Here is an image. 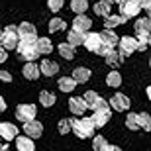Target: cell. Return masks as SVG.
Segmentation results:
<instances>
[{
    "mask_svg": "<svg viewBox=\"0 0 151 151\" xmlns=\"http://www.w3.org/2000/svg\"><path fill=\"white\" fill-rule=\"evenodd\" d=\"M96 98H98V94H96L94 90H86V92H84V96H83V100H84V104H86V108H92V104H94Z\"/></svg>",
    "mask_w": 151,
    "mask_h": 151,
    "instance_id": "8d00e7d4",
    "label": "cell"
},
{
    "mask_svg": "<svg viewBox=\"0 0 151 151\" xmlns=\"http://www.w3.org/2000/svg\"><path fill=\"white\" fill-rule=\"evenodd\" d=\"M67 43L71 45V47H78V45L84 43V34H78V32H75V29H71L67 34Z\"/></svg>",
    "mask_w": 151,
    "mask_h": 151,
    "instance_id": "83f0119b",
    "label": "cell"
},
{
    "mask_svg": "<svg viewBox=\"0 0 151 151\" xmlns=\"http://www.w3.org/2000/svg\"><path fill=\"white\" fill-rule=\"evenodd\" d=\"M35 116H37V108L34 106V104H18L16 108V118L20 120V122H29V120H35Z\"/></svg>",
    "mask_w": 151,
    "mask_h": 151,
    "instance_id": "277c9868",
    "label": "cell"
},
{
    "mask_svg": "<svg viewBox=\"0 0 151 151\" xmlns=\"http://www.w3.org/2000/svg\"><path fill=\"white\" fill-rule=\"evenodd\" d=\"M92 10H94V14H96V16L106 18L108 14H112V6L108 4L106 0H98V2L94 4V8H92Z\"/></svg>",
    "mask_w": 151,
    "mask_h": 151,
    "instance_id": "d4e9b609",
    "label": "cell"
},
{
    "mask_svg": "<svg viewBox=\"0 0 151 151\" xmlns=\"http://www.w3.org/2000/svg\"><path fill=\"white\" fill-rule=\"evenodd\" d=\"M135 39H137V41H143V43H149L151 35L149 34H137V37H135Z\"/></svg>",
    "mask_w": 151,
    "mask_h": 151,
    "instance_id": "b9f144b4",
    "label": "cell"
},
{
    "mask_svg": "<svg viewBox=\"0 0 151 151\" xmlns=\"http://www.w3.org/2000/svg\"><path fill=\"white\" fill-rule=\"evenodd\" d=\"M106 145H108V141H106L104 135H94V137H92V149H94V151L104 149Z\"/></svg>",
    "mask_w": 151,
    "mask_h": 151,
    "instance_id": "e575fe53",
    "label": "cell"
},
{
    "mask_svg": "<svg viewBox=\"0 0 151 151\" xmlns=\"http://www.w3.org/2000/svg\"><path fill=\"white\" fill-rule=\"evenodd\" d=\"M65 20L63 18H53V20H49V26H47V29H49V34H55V32H61V29H65Z\"/></svg>",
    "mask_w": 151,
    "mask_h": 151,
    "instance_id": "f546056e",
    "label": "cell"
},
{
    "mask_svg": "<svg viewBox=\"0 0 151 151\" xmlns=\"http://www.w3.org/2000/svg\"><path fill=\"white\" fill-rule=\"evenodd\" d=\"M118 45H120V55L122 57H129L135 51L137 41H135V37H132V35H124V37L118 39Z\"/></svg>",
    "mask_w": 151,
    "mask_h": 151,
    "instance_id": "52a82bcc",
    "label": "cell"
},
{
    "mask_svg": "<svg viewBox=\"0 0 151 151\" xmlns=\"http://www.w3.org/2000/svg\"><path fill=\"white\" fill-rule=\"evenodd\" d=\"M120 16L124 18V20H129V18H135L137 14H139V6L135 4V2H128V0H122L120 2Z\"/></svg>",
    "mask_w": 151,
    "mask_h": 151,
    "instance_id": "ba28073f",
    "label": "cell"
},
{
    "mask_svg": "<svg viewBox=\"0 0 151 151\" xmlns=\"http://www.w3.org/2000/svg\"><path fill=\"white\" fill-rule=\"evenodd\" d=\"M57 51H59V55H61L63 59H67V61L75 59V47H71V45H69L67 41H63V43H59Z\"/></svg>",
    "mask_w": 151,
    "mask_h": 151,
    "instance_id": "4316f807",
    "label": "cell"
},
{
    "mask_svg": "<svg viewBox=\"0 0 151 151\" xmlns=\"http://www.w3.org/2000/svg\"><path fill=\"white\" fill-rule=\"evenodd\" d=\"M137 122H139V128H143L145 132H149V129H151V118H149V114H147V112L137 114Z\"/></svg>",
    "mask_w": 151,
    "mask_h": 151,
    "instance_id": "d6a6232c",
    "label": "cell"
},
{
    "mask_svg": "<svg viewBox=\"0 0 151 151\" xmlns=\"http://www.w3.org/2000/svg\"><path fill=\"white\" fill-rule=\"evenodd\" d=\"M4 32H8V34H14V35H18V26H16V24H10V26H6V28H4Z\"/></svg>",
    "mask_w": 151,
    "mask_h": 151,
    "instance_id": "7bdbcfd3",
    "label": "cell"
},
{
    "mask_svg": "<svg viewBox=\"0 0 151 151\" xmlns=\"http://www.w3.org/2000/svg\"><path fill=\"white\" fill-rule=\"evenodd\" d=\"M57 132H59L61 135H67L69 132H71V120H69V118L59 120V124H57Z\"/></svg>",
    "mask_w": 151,
    "mask_h": 151,
    "instance_id": "836d02e7",
    "label": "cell"
},
{
    "mask_svg": "<svg viewBox=\"0 0 151 151\" xmlns=\"http://www.w3.org/2000/svg\"><path fill=\"white\" fill-rule=\"evenodd\" d=\"M0 151H8V145H0Z\"/></svg>",
    "mask_w": 151,
    "mask_h": 151,
    "instance_id": "c3c4849f",
    "label": "cell"
},
{
    "mask_svg": "<svg viewBox=\"0 0 151 151\" xmlns=\"http://www.w3.org/2000/svg\"><path fill=\"white\" fill-rule=\"evenodd\" d=\"M57 86H59L61 92H73V90L77 88V83H75L71 77H61L57 81Z\"/></svg>",
    "mask_w": 151,
    "mask_h": 151,
    "instance_id": "603a6c76",
    "label": "cell"
},
{
    "mask_svg": "<svg viewBox=\"0 0 151 151\" xmlns=\"http://www.w3.org/2000/svg\"><path fill=\"white\" fill-rule=\"evenodd\" d=\"M18 45V35L14 34H8V32H0V47L4 51H10V49H16Z\"/></svg>",
    "mask_w": 151,
    "mask_h": 151,
    "instance_id": "7c38bea8",
    "label": "cell"
},
{
    "mask_svg": "<svg viewBox=\"0 0 151 151\" xmlns=\"http://www.w3.org/2000/svg\"><path fill=\"white\" fill-rule=\"evenodd\" d=\"M128 2H135V4H137V0H128Z\"/></svg>",
    "mask_w": 151,
    "mask_h": 151,
    "instance_id": "681fc988",
    "label": "cell"
},
{
    "mask_svg": "<svg viewBox=\"0 0 151 151\" xmlns=\"http://www.w3.org/2000/svg\"><path fill=\"white\" fill-rule=\"evenodd\" d=\"M126 22L120 14H108L106 18H104V29H114L116 26H122V24Z\"/></svg>",
    "mask_w": 151,
    "mask_h": 151,
    "instance_id": "7402d4cb",
    "label": "cell"
},
{
    "mask_svg": "<svg viewBox=\"0 0 151 151\" xmlns=\"http://www.w3.org/2000/svg\"><path fill=\"white\" fill-rule=\"evenodd\" d=\"M134 29H135V35L137 34H149L151 32V20L149 18H137L134 24Z\"/></svg>",
    "mask_w": 151,
    "mask_h": 151,
    "instance_id": "44dd1931",
    "label": "cell"
},
{
    "mask_svg": "<svg viewBox=\"0 0 151 151\" xmlns=\"http://www.w3.org/2000/svg\"><path fill=\"white\" fill-rule=\"evenodd\" d=\"M16 135H18V128L12 122H0V137L4 141L16 139Z\"/></svg>",
    "mask_w": 151,
    "mask_h": 151,
    "instance_id": "8fae6325",
    "label": "cell"
},
{
    "mask_svg": "<svg viewBox=\"0 0 151 151\" xmlns=\"http://www.w3.org/2000/svg\"><path fill=\"white\" fill-rule=\"evenodd\" d=\"M90 28H92V20L84 14H78L73 20V29L78 34H86V32H90Z\"/></svg>",
    "mask_w": 151,
    "mask_h": 151,
    "instance_id": "9c48e42d",
    "label": "cell"
},
{
    "mask_svg": "<svg viewBox=\"0 0 151 151\" xmlns=\"http://www.w3.org/2000/svg\"><path fill=\"white\" fill-rule=\"evenodd\" d=\"M100 151H122V147H118V145H110V143H108V145L104 147V149H100Z\"/></svg>",
    "mask_w": 151,
    "mask_h": 151,
    "instance_id": "f6af8a7d",
    "label": "cell"
},
{
    "mask_svg": "<svg viewBox=\"0 0 151 151\" xmlns=\"http://www.w3.org/2000/svg\"><path fill=\"white\" fill-rule=\"evenodd\" d=\"M106 84L110 88H120V86H122V75L118 73L116 69H112V71L106 75Z\"/></svg>",
    "mask_w": 151,
    "mask_h": 151,
    "instance_id": "cb8c5ba5",
    "label": "cell"
},
{
    "mask_svg": "<svg viewBox=\"0 0 151 151\" xmlns=\"http://www.w3.org/2000/svg\"><path fill=\"white\" fill-rule=\"evenodd\" d=\"M108 100H104V98H102V96H98V98H96L94 100V104H92V108H90V110H92V112H100V110H108Z\"/></svg>",
    "mask_w": 151,
    "mask_h": 151,
    "instance_id": "d590c367",
    "label": "cell"
},
{
    "mask_svg": "<svg viewBox=\"0 0 151 151\" xmlns=\"http://www.w3.org/2000/svg\"><path fill=\"white\" fill-rule=\"evenodd\" d=\"M112 118V110L108 108V110H100V112H94L92 116H90V122H92V126H94V129L98 128H104L108 124V120Z\"/></svg>",
    "mask_w": 151,
    "mask_h": 151,
    "instance_id": "30bf717a",
    "label": "cell"
},
{
    "mask_svg": "<svg viewBox=\"0 0 151 151\" xmlns=\"http://www.w3.org/2000/svg\"><path fill=\"white\" fill-rule=\"evenodd\" d=\"M106 2H108V4H110V6H112V4H120L122 0H106Z\"/></svg>",
    "mask_w": 151,
    "mask_h": 151,
    "instance_id": "7dc6e473",
    "label": "cell"
},
{
    "mask_svg": "<svg viewBox=\"0 0 151 151\" xmlns=\"http://www.w3.org/2000/svg\"><path fill=\"white\" fill-rule=\"evenodd\" d=\"M71 10L75 14H84V12L88 10V0H71Z\"/></svg>",
    "mask_w": 151,
    "mask_h": 151,
    "instance_id": "f1b7e54d",
    "label": "cell"
},
{
    "mask_svg": "<svg viewBox=\"0 0 151 151\" xmlns=\"http://www.w3.org/2000/svg\"><path fill=\"white\" fill-rule=\"evenodd\" d=\"M6 59H8V51H4L2 47H0V65L6 63Z\"/></svg>",
    "mask_w": 151,
    "mask_h": 151,
    "instance_id": "ee69618b",
    "label": "cell"
},
{
    "mask_svg": "<svg viewBox=\"0 0 151 151\" xmlns=\"http://www.w3.org/2000/svg\"><path fill=\"white\" fill-rule=\"evenodd\" d=\"M24 134L28 135L29 139H37L43 135V124L37 122V120H29V122L24 124Z\"/></svg>",
    "mask_w": 151,
    "mask_h": 151,
    "instance_id": "8992f818",
    "label": "cell"
},
{
    "mask_svg": "<svg viewBox=\"0 0 151 151\" xmlns=\"http://www.w3.org/2000/svg\"><path fill=\"white\" fill-rule=\"evenodd\" d=\"M126 128L132 129V132L139 129V122H137V114L135 112H128V116H126Z\"/></svg>",
    "mask_w": 151,
    "mask_h": 151,
    "instance_id": "1f68e13d",
    "label": "cell"
},
{
    "mask_svg": "<svg viewBox=\"0 0 151 151\" xmlns=\"http://www.w3.org/2000/svg\"><path fill=\"white\" fill-rule=\"evenodd\" d=\"M39 73L45 75V77H55L59 73V65L55 61H49V59H43L41 65H39Z\"/></svg>",
    "mask_w": 151,
    "mask_h": 151,
    "instance_id": "9a60e30c",
    "label": "cell"
},
{
    "mask_svg": "<svg viewBox=\"0 0 151 151\" xmlns=\"http://www.w3.org/2000/svg\"><path fill=\"white\" fill-rule=\"evenodd\" d=\"M37 28H35L34 24L29 22H22L18 26V39L20 41H26V43H35V39H37Z\"/></svg>",
    "mask_w": 151,
    "mask_h": 151,
    "instance_id": "7a4b0ae2",
    "label": "cell"
},
{
    "mask_svg": "<svg viewBox=\"0 0 151 151\" xmlns=\"http://www.w3.org/2000/svg\"><path fill=\"white\" fill-rule=\"evenodd\" d=\"M108 106H110V110H116V112H126L132 106V102H129V98L124 92H116L112 96V100L108 102Z\"/></svg>",
    "mask_w": 151,
    "mask_h": 151,
    "instance_id": "5b68a950",
    "label": "cell"
},
{
    "mask_svg": "<svg viewBox=\"0 0 151 151\" xmlns=\"http://www.w3.org/2000/svg\"><path fill=\"white\" fill-rule=\"evenodd\" d=\"M34 47H35V51H37L39 55H49L51 51H53V43L49 41V37H37Z\"/></svg>",
    "mask_w": 151,
    "mask_h": 151,
    "instance_id": "2e32d148",
    "label": "cell"
},
{
    "mask_svg": "<svg viewBox=\"0 0 151 151\" xmlns=\"http://www.w3.org/2000/svg\"><path fill=\"white\" fill-rule=\"evenodd\" d=\"M110 51H114L112 47H110V45H104V43H100V47L96 49V55H102V57H106L108 53H110Z\"/></svg>",
    "mask_w": 151,
    "mask_h": 151,
    "instance_id": "f35d334b",
    "label": "cell"
},
{
    "mask_svg": "<svg viewBox=\"0 0 151 151\" xmlns=\"http://www.w3.org/2000/svg\"><path fill=\"white\" fill-rule=\"evenodd\" d=\"M69 110L75 114V116H83L84 112H86V104H84L83 96H73L71 100H69Z\"/></svg>",
    "mask_w": 151,
    "mask_h": 151,
    "instance_id": "5bb4252c",
    "label": "cell"
},
{
    "mask_svg": "<svg viewBox=\"0 0 151 151\" xmlns=\"http://www.w3.org/2000/svg\"><path fill=\"white\" fill-rule=\"evenodd\" d=\"M100 35L96 34V32H86V34H84V47H86V49L88 51H92V53H96V49H98V47H100Z\"/></svg>",
    "mask_w": 151,
    "mask_h": 151,
    "instance_id": "4fadbf2b",
    "label": "cell"
},
{
    "mask_svg": "<svg viewBox=\"0 0 151 151\" xmlns=\"http://www.w3.org/2000/svg\"><path fill=\"white\" fill-rule=\"evenodd\" d=\"M55 102H57V96L53 94V92H49V90H41V92H39V104H41V106L51 108Z\"/></svg>",
    "mask_w": 151,
    "mask_h": 151,
    "instance_id": "484cf974",
    "label": "cell"
},
{
    "mask_svg": "<svg viewBox=\"0 0 151 151\" xmlns=\"http://www.w3.org/2000/svg\"><path fill=\"white\" fill-rule=\"evenodd\" d=\"M22 73H24V77L28 78V81H37V78L41 77V73H39V65H35V61L34 63H26L24 69H22Z\"/></svg>",
    "mask_w": 151,
    "mask_h": 151,
    "instance_id": "ac0fdd59",
    "label": "cell"
},
{
    "mask_svg": "<svg viewBox=\"0 0 151 151\" xmlns=\"http://www.w3.org/2000/svg\"><path fill=\"white\" fill-rule=\"evenodd\" d=\"M98 35H100V41H102V43H104V45H110L112 49L118 45V39H120L116 35V32H114V29H104V32H102V34H98Z\"/></svg>",
    "mask_w": 151,
    "mask_h": 151,
    "instance_id": "d6986e66",
    "label": "cell"
},
{
    "mask_svg": "<svg viewBox=\"0 0 151 151\" xmlns=\"http://www.w3.org/2000/svg\"><path fill=\"white\" fill-rule=\"evenodd\" d=\"M90 75H92V73H90V69H86V67H77V69L73 71V77H71V78H73L77 84H78V83L84 84V83L90 78Z\"/></svg>",
    "mask_w": 151,
    "mask_h": 151,
    "instance_id": "ffe728a7",
    "label": "cell"
},
{
    "mask_svg": "<svg viewBox=\"0 0 151 151\" xmlns=\"http://www.w3.org/2000/svg\"><path fill=\"white\" fill-rule=\"evenodd\" d=\"M16 151H35L34 139H29L28 135H16Z\"/></svg>",
    "mask_w": 151,
    "mask_h": 151,
    "instance_id": "e0dca14e",
    "label": "cell"
},
{
    "mask_svg": "<svg viewBox=\"0 0 151 151\" xmlns=\"http://www.w3.org/2000/svg\"><path fill=\"white\" fill-rule=\"evenodd\" d=\"M4 110H6V100L0 96V112H4Z\"/></svg>",
    "mask_w": 151,
    "mask_h": 151,
    "instance_id": "bcb514c9",
    "label": "cell"
},
{
    "mask_svg": "<svg viewBox=\"0 0 151 151\" xmlns=\"http://www.w3.org/2000/svg\"><path fill=\"white\" fill-rule=\"evenodd\" d=\"M69 120H71V132H73L77 137L86 139V137H92V135H94V126L90 122V118L81 116L78 120H75V118H69Z\"/></svg>",
    "mask_w": 151,
    "mask_h": 151,
    "instance_id": "6da1fadb",
    "label": "cell"
},
{
    "mask_svg": "<svg viewBox=\"0 0 151 151\" xmlns=\"http://www.w3.org/2000/svg\"><path fill=\"white\" fill-rule=\"evenodd\" d=\"M106 63L110 65V67L116 69V67H120V65L124 63V57L120 55V53H116V51H110V53L106 55Z\"/></svg>",
    "mask_w": 151,
    "mask_h": 151,
    "instance_id": "4dcf8cb0",
    "label": "cell"
},
{
    "mask_svg": "<svg viewBox=\"0 0 151 151\" xmlns=\"http://www.w3.org/2000/svg\"><path fill=\"white\" fill-rule=\"evenodd\" d=\"M0 81L2 83H12V75L8 71H0Z\"/></svg>",
    "mask_w": 151,
    "mask_h": 151,
    "instance_id": "60d3db41",
    "label": "cell"
},
{
    "mask_svg": "<svg viewBox=\"0 0 151 151\" xmlns=\"http://www.w3.org/2000/svg\"><path fill=\"white\" fill-rule=\"evenodd\" d=\"M16 51H18V55H20V59L26 61V63H34L35 59L39 57V53L35 51L34 43H26V41H20V39H18Z\"/></svg>",
    "mask_w": 151,
    "mask_h": 151,
    "instance_id": "3957f363",
    "label": "cell"
},
{
    "mask_svg": "<svg viewBox=\"0 0 151 151\" xmlns=\"http://www.w3.org/2000/svg\"><path fill=\"white\" fill-rule=\"evenodd\" d=\"M65 6V0H47V8L51 12H59Z\"/></svg>",
    "mask_w": 151,
    "mask_h": 151,
    "instance_id": "74e56055",
    "label": "cell"
},
{
    "mask_svg": "<svg viewBox=\"0 0 151 151\" xmlns=\"http://www.w3.org/2000/svg\"><path fill=\"white\" fill-rule=\"evenodd\" d=\"M0 32H2V26H0Z\"/></svg>",
    "mask_w": 151,
    "mask_h": 151,
    "instance_id": "f907efd6",
    "label": "cell"
},
{
    "mask_svg": "<svg viewBox=\"0 0 151 151\" xmlns=\"http://www.w3.org/2000/svg\"><path fill=\"white\" fill-rule=\"evenodd\" d=\"M139 10H151V0H137Z\"/></svg>",
    "mask_w": 151,
    "mask_h": 151,
    "instance_id": "ab89813d",
    "label": "cell"
}]
</instances>
